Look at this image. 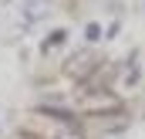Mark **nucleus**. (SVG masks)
<instances>
[{
  "instance_id": "obj_1",
  "label": "nucleus",
  "mask_w": 145,
  "mask_h": 139,
  "mask_svg": "<svg viewBox=\"0 0 145 139\" xmlns=\"http://www.w3.org/2000/svg\"><path fill=\"white\" fill-rule=\"evenodd\" d=\"M81 112L91 115V119H105V115H118L121 112V99L111 92V88H101V85H91L84 95H81Z\"/></svg>"
},
{
  "instance_id": "obj_2",
  "label": "nucleus",
  "mask_w": 145,
  "mask_h": 139,
  "mask_svg": "<svg viewBox=\"0 0 145 139\" xmlns=\"http://www.w3.org/2000/svg\"><path fill=\"white\" fill-rule=\"evenodd\" d=\"M98 65H101V58H98L91 48H81V51H74L71 58L64 61V75L74 78V81H88V78L98 71Z\"/></svg>"
},
{
  "instance_id": "obj_3",
  "label": "nucleus",
  "mask_w": 145,
  "mask_h": 139,
  "mask_svg": "<svg viewBox=\"0 0 145 139\" xmlns=\"http://www.w3.org/2000/svg\"><path fill=\"white\" fill-rule=\"evenodd\" d=\"M40 112L44 115H51V119H57V122H74V112H68V109H61V105H40Z\"/></svg>"
},
{
  "instance_id": "obj_4",
  "label": "nucleus",
  "mask_w": 145,
  "mask_h": 139,
  "mask_svg": "<svg viewBox=\"0 0 145 139\" xmlns=\"http://www.w3.org/2000/svg\"><path fill=\"white\" fill-rule=\"evenodd\" d=\"M57 139H84V132L78 129V122H68V126L57 132Z\"/></svg>"
},
{
  "instance_id": "obj_5",
  "label": "nucleus",
  "mask_w": 145,
  "mask_h": 139,
  "mask_svg": "<svg viewBox=\"0 0 145 139\" xmlns=\"http://www.w3.org/2000/svg\"><path fill=\"white\" fill-rule=\"evenodd\" d=\"M84 37H88V41H98V37H101V24H88V27H84Z\"/></svg>"
}]
</instances>
